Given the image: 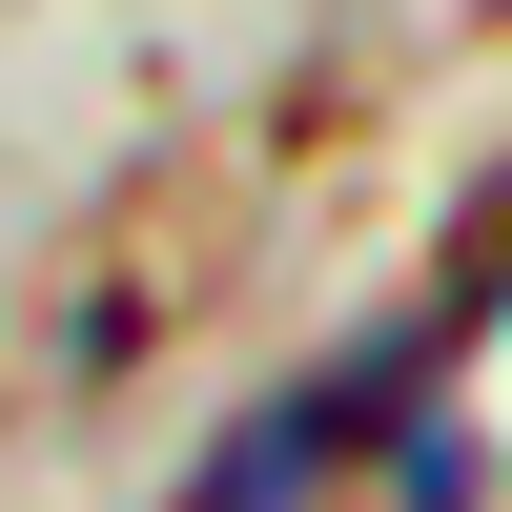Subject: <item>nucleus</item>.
<instances>
[{
	"label": "nucleus",
	"mask_w": 512,
	"mask_h": 512,
	"mask_svg": "<svg viewBox=\"0 0 512 512\" xmlns=\"http://www.w3.org/2000/svg\"><path fill=\"white\" fill-rule=\"evenodd\" d=\"M410 390H431V328H369V349H328L308 390H267V410H246V431H226V451L185 472V512H308V492L349 472V451L390 431Z\"/></svg>",
	"instance_id": "nucleus-1"
},
{
	"label": "nucleus",
	"mask_w": 512,
	"mask_h": 512,
	"mask_svg": "<svg viewBox=\"0 0 512 512\" xmlns=\"http://www.w3.org/2000/svg\"><path fill=\"white\" fill-rule=\"evenodd\" d=\"M390 492H410V512H472V431H451L431 390H410V431H390Z\"/></svg>",
	"instance_id": "nucleus-2"
}]
</instances>
